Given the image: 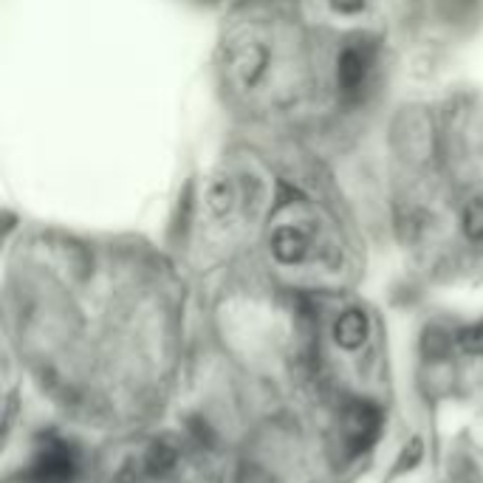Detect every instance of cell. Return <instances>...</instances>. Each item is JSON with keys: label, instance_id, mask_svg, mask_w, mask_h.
Here are the masks:
<instances>
[{"label": "cell", "instance_id": "cell-5", "mask_svg": "<svg viewBox=\"0 0 483 483\" xmlns=\"http://www.w3.org/2000/svg\"><path fill=\"white\" fill-rule=\"evenodd\" d=\"M280 170L263 150L241 147L207 175L198 201L195 241L210 263H229L261 235L277 195Z\"/></svg>", "mask_w": 483, "mask_h": 483}, {"label": "cell", "instance_id": "cell-1", "mask_svg": "<svg viewBox=\"0 0 483 483\" xmlns=\"http://www.w3.org/2000/svg\"><path fill=\"white\" fill-rule=\"evenodd\" d=\"M20 261L6 317L40 388L88 424H133L172 385L182 314L170 280L144 261Z\"/></svg>", "mask_w": 483, "mask_h": 483}, {"label": "cell", "instance_id": "cell-2", "mask_svg": "<svg viewBox=\"0 0 483 483\" xmlns=\"http://www.w3.org/2000/svg\"><path fill=\"white\" fill-rule=\"evenodd\" d=\"M388 0H235L215 40L223 108L277 142L340 133L388 71Z\"/></svg>", "mask_w": 483, "mask_h": 483}, {"label": "cell", "instance_id": "cell-4", "mask_svg": "<svg viewBox=\"0 0 483 483\" xmlns=\"http://www.w3.org/2000/svg\"><path fill=\"white\" fill-rule=\"evenodd\" d=\"M258 246L261 269L305 297L342 294L360 271V246L340 207L286 172H280Z\"/></svg>", "mask_w": 483, "mask_h": 483}, {"label": "cell", "instance_id": "cell-6", "mask_svg": "<svg viewBox=\"0 0 483 483\" xmlns=\"http://www.w3.org/2000/svg\"><path fill=\"white\" fill-rule=\"evenodd\" d=\"M388 6L421 37H461L483 20V0H388Z\"/></svg>", "mask_w": 483, "mask_h": 483}, {"label": "cell", "instance_id": "cell-3", "mask_svg": "<svg viewBox=\"0 0 483 483\" xmlns=\"http://www.w3.org/2000/svg\"><path fill=\"white\" fill-rule=\"evenodd\" d=\"M390 207L399 243L421 271L483 274V94L455 91L396 116Z\"/></svg>", "mask_w": 483, "mask_h": 483}, {"label": "cell", "instance_id": "cell-7", "mask_svg": "<svg viewBox=\"0 0 483 483\" xmlns=\"http://www.w3.org/2000/svg\"><path fill=\"white\" fill-rule=\"evenodd\" d=\"M203 4H229V6H232L235 0H203Z\"/></svg>", "mask_w": 483, "mask_h": 483}]
</instances>
